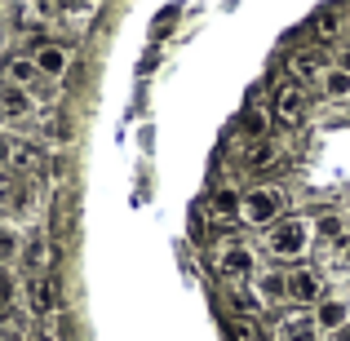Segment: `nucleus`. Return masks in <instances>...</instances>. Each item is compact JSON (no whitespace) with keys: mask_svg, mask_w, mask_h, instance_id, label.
Wrapping results in <instances>:
<instances>
[{"mask_svg":"<svg viewBox=\"0 0 350 341\" xmlns=\"http://www.w3.org/2000/svg\"><path fill=\"white\" fill-rule=\"evenodd\" d=\"M266 253L275 257V262H301V257L315 248V217H297L288 213L284 222H275L266 230Z\"/></svg>","mask_w":350,"mask_h":341,"instance_id":"1","label":"nucleus"},{"mask_svg":"<svg viewBox=\"0 0 350 341\" xmlns=\"http://www.w3.org/2000/svg\"><path fill=\"white\" fill-rule=\"evenodd\" d=\"M288 217V195L280 187H248L239 195V222L244 226H266L271 230L275 222Z\"/></svg>","mask_w":350,"mask_h":341,"instance_id":"2","label":"nucleus"},{"mask_svg":"<svg viewBox=\"0 0 350 341\" xmlns=\"http://www.w3.org/2000/svg\"><path fill=\"white\" fill-rule=\"evenodd\" d=\"M213 271L222 275L231 288L257 284V275H262V266H257V248L244 244V239H226V244L217 248V257H213Z\"/></svg>","mask_w":350,"mask_h":341,"instance_id":"3","label":"nucleus"},{"mask_svg":"<svg viewBox=\"0 0 350 341\" xmlns=\"http://www.w3.org/2000/svg\"><path fill=\"white\" fill-rule=\"evenodd\" d=\"M306 115H310V89L301 80L284 76L271 94V120L280 128H297V124H306Z\"/></svg>","mask_w":350,"mask_h":341,"instance_id":"4","label":"nucleus"},{"mask_svg":"<svg viewBox=\"0 0 350 341\" xmlns=\"http://www.w3.org/2000/svg\"><path fill=\"white\" fill-rule=\"evenodd\" d=\"M18 301H23V310H27L31 324H36V319L58 315V306H62V279H58V275H36V279L23 284Z\"/></svg>","mask_w":350,"mask_h":341,"instance_id":"5","label":"nucleus"},{"mask_svg":"<svg viewBox=\"0 0 350 341\" xmlns=\"http://www.w3.org/2000/svg\"><path fill=\"white\" fill-rule=\"evenodd\" d=\"M53 262H58V244H53V235H44V230H27L23 248H18V266L27 271V279L49 275Z\"/></svg>","mask_w":350,"mask_h":341,"instance_id":"6","label":"nucleus"},{"mask_svg":"<svg viewBox=\"0 0 350 341\" xmlns=\"http://www.w3.org/2000/svg\"><path fill=\"white\" fill-rule=\"evenodd\" d=\"M324 284H328L324 271H315V266H293V271H288V301H293V306H301V310L319 306V301L328 297Z\"/></svg>","mask_w":350,"mask_h":341,"instance_id":"7","label":"nucleus"},{"mask_svg":"<svg viewBox=\"0 0 350 341\" xmlns=\"http://www.w3.org/2000/svg\"><path fill=\"white\" fill-rule=\"evenodd\" d=\"M44 169H49V155H44L40 137H14V146H9V173L31 182V178H40Z\"/></svg>","mask_w":350,"mask_h":341,"instance_id":"8","label":"nucleus"},{"mask_svg":"<svg viewBox=\"0 0 350 341\" xmlns=\"http://www.w3.org/2000/svg\"><path fill=\"white\" fill-rule=\"evenodd\" d=\"M31 58H36V67H40L44 80H67V71H71V62H76V53H71L62 40H40V44L31 49Z\"/></svg>","mask_w":350,"mask_h":341,"instance_id":"9","label":"nucleus"},{"mask_svg":"<svg viewBox=\"0 0 350 341\" xmlns=\"http://www.w3.org/2000/svg\"><path fill=\"white\" fill-rule=\"evenodd\" d=\"M275 337L280 341H319V324L310 310H288L275 319Z\"/></svg>","mask_w":350,"mask_h":341,"instance_id":"10","label":"nucleus"},{"mask_svg":"<svg viewBox=\"0 0 350 341\" xmlns=\"http://www.w3.org/2000/svg\"><path fill=\"white\" fill-rule=\"evenodd\" d=\"M31 111H36V98L27 89L9 85V80H0V124H18V120H27Z\"/></svg>","mask_w":350,"mask_h":341,"instance_id":"11","label":"nucleus"},{"mask_svg":"<svg viewBox=\"0 0 350 341\" xmlns=\"http://www.w3.org/2000/svg\"><path fill=\"white\" fill-rule=\"evenodd\" d=\"M0 80H9V85L27 89V94H36V89L44 85V76H40V67H36L31 53H14V58L5 62V71H0Z\"/></svg>","mask_w":350,"mask_h":341,"instance_id":"12","label":"nucleus"},{"mask_svg":"<svg viewBox=\"0 0 350 341\" xmlns=\"http://www.w3.org/2000/svg\"><path fill=\"white\" fill-rule=\"evenodd\" d=\"M315 324H319V337L324 333H346L350 328V301L346 297H324L315 306Z\"/></svg>","mask_w":350,"mask_h":341,"instance_id":"13","label":"nucleus"},{"mask_svg":"<svg viewBox=\"0 0 350 341\" xmlns=\"http://www.w3.org/2000/svg\"><path fill=\"white\" fill-rule=\"evenodd\" d=\"M253 288H257V297L266 301V310L271 306L284 310V301H288V271H262Z\"/></svg>","mask_w":350,"mask_h":341,"instance_id":"14","label":"nucleus"},{"mask_svg":"<svg viewBox=\"0 0 350 341\" xmlns=\"http://www.w3.org/2000/svg\"><path fill=\"white\" fill-rule=\"evenodd\" d=\"M235 128L244 133V142H266V133H271V111H262V107H244L235 120Z\"/></svg>","mask_w":350,"mask_h":341,"instance_id":"15","label":"nucleus"},{"mask_svg":"<svg viewBox=\"0 0 350 341\" xmlns=\"http://www.w3.org/2000/svg\"><path fill=\"white\" fill-rule=\"evenodd\" d=\"M324 67H328V62L319 58V49H297V53L288 58V71H293V80H301V85H306V80H315V85H319Z\"/></svg>","mask_w":350,"mask_h":341,"instance_id":"16","label":"nucleus"},{"mask_svg":"<svg viewBox=\"0 0 350 341\" xmlns=\"http://www.w3.org/2000/svg\"><path fill=\"white\" fill-rule=\"evenodd\" d=\"M319 94H324L328 103H350V71H342L337 62L324 67V76H319Z\"/></svg>","mask_w":350,"mask_h":341,"instance_id":"17","label":"nucleus"},{"mask_svg":"<svg viewBox=\"0 0 350 341\" xmlns=\"http://www.w3.org/2000/svg\"><path fill=\"white\" fill-rule=\"evenodd\" d=\"M310 27H315L319 40H342V31H346V9H319V14L310 18Z\"/></svg>","mask_w":350,"mask_h":341,"instance_id":"18","label":"nucleus"},{"mask_svg":"<svg viewBox=\"0 0 350 341\" xmlns=\"http://www.w3.org/2000/svg\"><path fill=\"white\" fill-rule=\"evenodd\" d=\"M315 239H319V244H346V239H350L346 217L342 213H319L315 217Z\"/></svg>","mask_w":350,"mask_h":341,"instance_id":"19","label":"nucleus"},{"mask_svg":"<svg viewBox=\"0 0 350 341\" xmlns=\"http://www.w3.org/2000/svg\"><path fill=\"white\" fill-rule=\"evenodd\" d=\"M280 164V146L266 137V142H253V146H244V169H253V173H262V169H275Z\"/></svg>","mask_w":350,"mask_h":341,"instance_id":"20","label":"nucleus"},{"mask_svg":"<svg viewBox=\"0 0 350 341\" xmlns=\"http://www.w3.org/2000/svg\"><path fill=\"white\" fill-rule=\"evenodd\" d=\"M31 341H67V315H49V319H36L31 324Z\"/></svg>","mask_w":350,"mask_h":341,"instance_id":"21","label":"nucleus"},{"mask_svg":"<svg viewBox=\"0 0 350 341\" xmlns=\"http://www.w3.org/2000/svg\"><path fill=\"white\" fill-rule=\"evenodd\" d=\"M18 292H23V284H18V275L9 271V266H0V319H5L9 310L18 306Z\"/></svg>","mask_w":350,"mask_h":341,"instance_id":"22","label":"nucleus"},{"mask_svg":"<svg viewBox=\"0 0 350 341\" xmlns=\"http://www.w3.org/2000/svg\"><path fill=\"white\" fill-rule=\"evenodd\" d=\"M18 248H23V235H18V226L0 217V266L18 262Z\"/></svg>","mask_w":350,"mask_h":341,"instance_id":"23","label":"nucleus"},{"mask_svg":"<svg viewBox=\"0 0 350 341\" xmlns=\"http://www.w3.org/2000/svg\"><path fill=\"white\" fill-rule=\"evenodd\" d=\"M231 337L235 341H266L262 328H257V319H248V315H231Z\"/></svg>","mask_w":350,"mask_h":341,"instance_id":"24","label":"nucleus"},{"mask_svg":"<svg viewBox=\"0 0 350 341\" xmlns=\"http://www.w3.org/2000/svg\"><path fill=\"white\" fill-rule=\"evenodd\" d=\"M18 191H23V178H18V173H9V169H0V208H14Z\"/></svg>","mask_w":350,"mask_h":341,"instance_id":"25","label":"nucleus"},{"mask_svg":"<svg viewBox=\"0 0 350 341\" xmlns=\"http://www.w3.org/2000/svg\"><path fill=\"white\" fill-rule=\"evenodd\" d=\"M337 67H342V71H350V49L342 53V62H337Z\"/></svg>","mask_w":350,"mask_h":341,"instance_id":"26","label":"nucleus"},{"mask_svg":"<svg viewBox=\"0 0 350 341\" xmlns=\"http://www.w3.org/2000/svg\"><path fill=\"white\" fill-rule=\"evenodd\" d=\"M342 257H346V262H350V239H346V244H342Z\"/></svg>","mask_w":350,"mask_h":341,"instance_id":"27","label":"nucleus"},{"mask_svg":"<svg viewBox=\"0 0 350 341\" xmlns=\"http://www.w3.org/2000/svg\"><path fill=\"white\" fill-rule=\"evenodd\" d=\"M0 23H5V5H0Z\"/></svg>","mask_w":350,"mask_h":341,"instance_id":"28","label":"nucleus"}]
</instances>
